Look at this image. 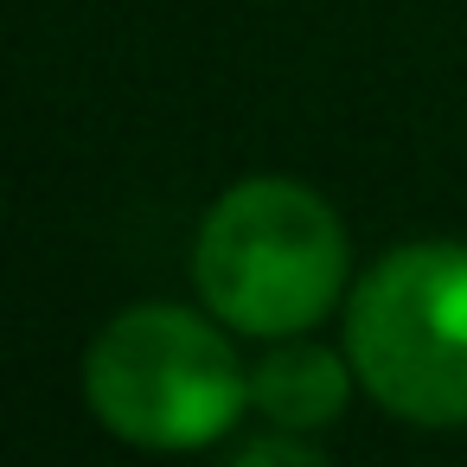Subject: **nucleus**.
Instances as JSON below:
<instances>
[{
	"instance_id": "f03ea898",
	"label": "nucleus",
	"mask_w": 467,
	"mask_h": 467,
	"mask_svg": "<svg viewBox=\"0 0 467 467\" xmlns=\"http://www.w3.org/2000/svg\"><path fill=\"white\" fill-rule=\"evenodd\" d=\"M250 371L231 339L167 301H141L116 314L84 352V403L90 416L135 448H205L237 429L250 403Z\"/></svg>"
},
{
	"instance_id": "20e7f679",
	"label": "nucleus",
	"mask_w": 467,
	"mask_h": 467,
	"mask_svg": "<svg viewBox=\"0 0 467 467\" xmlns=\"http://www.w3.org/2000/svg\"><path fill=\"white\" fill-rule=\"evenodd\" d=\"M250 390H256V410L282 429H320L346 410L352 397V358L288 333L256 371H250Z\"/></svg>"
},
{
	"instance_id": "39448f33",
	"label": "nucleus",
	"mask_w": 467,
	"mask_h": 467,
	"mask_svg": "<svg viewBox=\"0 0 467 467\" xmlns=\"http://www.w3.org/2000/svg\"><path fill=\"white\" fill-rule=\"evenodd\" d=\"M231 467H333V461H327L320 448H307L301 429H282V435H263V441L237 448Z\"/></svg>"
},
{
	"instance_id": "7ed1b4c3",
	"label": "nucleus",
	"mask_w": 467,
	"mask_h": 467,
	"mask_svg": "<svg viewBox=\"0 0 467 467\" xmlns=\"http://www.w3.org/2000/svg\"><path fill=\"white\" fill-rule=\"evenodd\" d=\"M346 358L403 422H467V244H403L346 301Z\"/></svg>"
},
{
	"instance_id": "f257e3e1",
	"label": "nucleus",
	"mask_w": 467,
	"mask_h": 467,
	"mask_svg": "<svg viewBox=\"0 0 467 467\" xmlns=\"http://www.w3.org/2000/svg\"><path fill=\"white\" fill-rule=\"evenodd\" d=\"M192 275L224 327L288 339L339 301L346 231L320 192L295 180H244L205 212Z\"/></svg>"
}]
</instances>
